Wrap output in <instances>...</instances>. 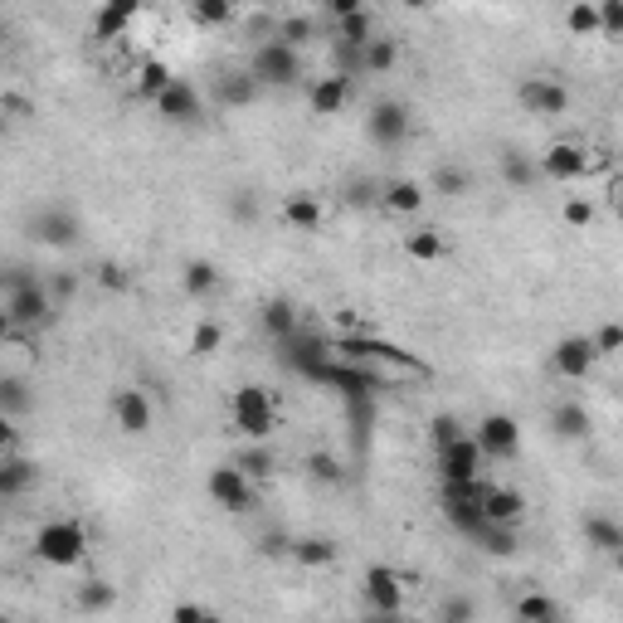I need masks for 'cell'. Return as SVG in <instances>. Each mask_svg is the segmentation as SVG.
Segmentation results:
<instances>
[{
	"label": "cell",
	"mask_w": 623,
	"mask_h": 623,
	"mask_svg": "<svg viewBox=\"0 0 623 623\" xmlns=\"http://www.w3.org/2000/svg\"><path fill=\"white\" fill-rule=\"evenodd\" d=\"M54 297H49V283L44 278H30V273H10L5 278V327L25 331V327H49L54 322Z\"/></svg>",
	"instance_id": "cell-1"
},
{
	"label": "cell",
	"mask_w": 623,
	"mask_h": 623,
	"mask_svg": "<svg viewBox=\"0 0 623 623\" xmlns=\"http://www.w3.org/2000/svg\"><path fill=\"white\" fill-rule=\"evenodd\" d=\"M229 414H234V429L254 443L273 439V429H278V400L263 385H239L229 395Z\"/></svg>",
	"instance_id": "cell-2"
},
{
	"label": "cell",
	"mask_w": 623,
	"mask_h": 623,
	"mask_svg": "<svg viewBox=\"0 0 623 623\" xmlns=\"http://www.w3.org/2000/svg\"><path fill=\"white\" fill-rule=\"evenodd\" d=\"M35 555L54 570H69L88 555V531L78 521H44L35 531Z\"/></svg>",
	"instance_id": "cell-3"
},
{
	"label": "cell",
	"mask_w": 623,
	"mask_h": 623,
	"mask_svg": "<svg viewBox=\"0 0 623 623\" xmlns=\"http://www.w3.org/2000/svg\"><path fill=\"white\" fill-rule=\"evenodd\" d=\"M482 497H487L482 482H443V516H448V526H453L458 536H468V541H477L482 526H487Z\"/></svg>",
	"instance_id": "cell-4"
},
{
	"label": "cell",
	"mask_w": 623,
	"mask_h": 623,
	"mask_svg": "<svg viewBox=\"0 0 623 623\" xmlns=\"http://www.w3.org/2000/svg\"><path fill=\"white\" fill-rule=\"evenodd\" d=\"M249 74H254L258 88H293L302 78V54L283 39H263L249 59Z\"/></svg>",
	"instance_id": "cell-5"
},
{
	"label": "cell",
	"mask_w": 623,
	"mask_h": 623,
	"mask_svg": "<svg viewBox=\"0 0 623 623\" xmlns=\"http://www.w3.org/2000/svg\"><path fill=\"white\" fill-rule=\"evenodd\" d=\"M336 356L341 361H385V366H400V370H409V375H424V366L404 351V346H395V341H380V336H366V331H341L336 341Z\"/></svg>",
	"instance_id": "cell-6"
},
{
	"label": "cell",
	"mask_w": 623,
	"mask_h": 623,
	"mask_svg": "<svg viewBox=\"0 0 623 623\" xmlns=\"http://www.w3.org/2000/svg\"><path fill=\"white\" fill-rule=\"evenodd\" d=\"M205 492L220 502L224 512H254L258 507V492L254 482L239 473L234 463H220V468H210V477H205Z\"/></svg>",
	"instance_id": "cell-7"
},
{
	"label": "cell",
	"mask_w": 623,
	"mask_h": 623,
	"mask_svg": "<svg viewBox=\"0 0 623 623\" xmlns=\"http://www.w3.org/2000/svg\"><path fill=\"white\" fill-rule=\"evenodd\" d=\"M473 439L482 448V458L507 463V458H516V448H521V424H516L512 414H487L473 429Z\"/></svg>",
	"instance_id": "cell-8"
},
{
	"label": "cell",
	"mask_w": 623,
	"mask_h": 623,
	"mask_svg": "<svg viewBox=\"0 0 623 623\" xmlns=\"http://www.w3.org/2000/svg\"><path fill=\"white\" fill-rule=\"evenodd\" d=\"M366 137L380 151L404 147V137H409V108L395 103V98H380V103L370 108V117H366Z\"/></svg>",
	"instance_id": "cell-9"
},
{
	"label": "cell",
	"mask_w": 623,
	"mask_h": 623,
	"mask_svg": "<svg viewBox=\"0 0 623 623\" xmlns=\"http://www.w3.org/2000/svg\"><path fill=\"white\" fill-rule=\"evenodd\" d=\"M516 98H521V108L536 112V117H560V112L570 108V93H565V83L560 78H521V88H516Z\"/></svg>",
	"instance_id": "cell-10"
},
{
	"label": "cell",
	"mask_w": 623,
	"mask_h": 623,
	"mask_svg": "<svg viewBox=\"0 0 623 623\" xmlns=\"http://www.w3.org/2000/svg\"><path fill=\"white\" fill-rule=\"evenodd\" d=\"M439 473H443V482H477V473H482V448H477L473 434H463L458 443L439 448Z\"/></svg>",
	"instance_id": "cell-11"
},
{
	"label": "cell",
	"mask_w": 623,
	"mask_h": 623,
	"mask_svg": "<svg viewBox=\"0 0 623 623\" xmlns=\"http://www.w3.org/2000/svg\"><path fill=\"white\" fill-rule=\"evenodd\" d=\"M594 361H599V351H594L589 336H565L550 351V366H555V375H565V380H585L589 370H594Z\"/></svg>",
	"instance_id": "cell-12"
},
{
	"label": "cell",
	"mask_w": 623,
	"mask_h": 623,
	"mask_svg": "<svg viewBox=\"0 0 623 623\" xmlns=\"http://www.w3.org/2000/svg\"><path fill=\"white\" fill-rule=\"evenodd\" d=\"M366 604L375 614H400L404 609V585L390 565H370L366 570Z\"/></svg>",
	"instance_id": "cell-13"
},
{
	"label": "cell",
	"mask_w": 623,
	"mask_h": 623,
	"mask_svg": "<svg viewBox=\"0 0 623 623\" xmlns=\"http://www.w3.org/2000/svg\"><path fill=\"white\" fill-rule=\"evenodd\" d=\"M151 414H156V409H151V400L142 390H117V395H112V419H117V429L132 434V439H142L151 429Z\"/></svg>",
	"instance_id": "cell-14"
},
{
	"label": "cell",
	"mask_w": 623,
	"mask_h": 623,
	"mask_svg": "<svg viewBox=\"0 0 623 623\" xmlns=\"http://www.w3.org/2000/svg\"><path fill=\"white\" fill-rule=\"evenodd\" d=\"M35 239L39 244H49V249L74 244L78 239V215L74 210H64V205H44V210L35 215Z\"/></svg>",
	"instance_id": "cell-15"
},
{
	"label": "cell",
	"mask_w": 623,
	"mask_h": 623,
	"mask_svg": "<svg viewBox=\"0 0 623 623\" xmlns=\"http://www.w3.org/2000/svg\"><path fill=\"white\" fill-rule=\"evenodd\" d=\"M346 103H351V74L312 78V88H307V108L317 112V117H336Z\"/></svg>",
	"instance_id": "cell-16"
},
{
	"label": "cell",
	"mask_w": 623,
	"mask_h": 623,
	"mask_svg": "<svg viewBox=\"0 0 623 623\" xmlns=\"http://www.w3.org/2000/svg\"><path fill=\"white\" fill-rule=\"evenodd\" d=\"M585 171H589V156L575 142H555L541 156V176H550V181H580Z\"/></svg>",
	"instance_id": "cell-17"
},
{
	"label": "cell",
	"mask_w": 623,
	"mask_h": 623,
	"mask_svg": "<svg viewBox=\"0 0 623 623\" xmlns=\"http://www.w3.org/2000/svg\"><path fill=\"white\" fill-rule=\"evenodd\" d=\"M156 117H166V122H195V117H200V93H195V83L176 78V83L156 98Z\"/></svg>",
	"instance_id": "cell-18"
},
{
	"label": "cell",
	"mask_w": 623,
	"mask_h": 623,
	"mask_svg": "<svg viewBox=\"0 0 623 623\" xmlns=\"http://www.w3.org/2000/svg\"><path fill=\"white\" fill-rule=\"evenodd\" d=\"M258 327H263V336H273V346H283L297 331V307L288 297H268L263 312H258Z\"/></svg>",
	"instance_id": "cell-19"
},
{
	"label": "cell",
	"mask_w": 623,
	"mask_h": 623,
	"mask_svg": "<svg viewBox=\"0 0 623 623\" xmlns=\"http://www.w3.org/2000/svg\"><path fill=\"white\" fill-rule=\"evenodd\" d=\"M39 468L30 458H20V453H10V458H0V497L5 502H15V497H25L30 487H35Z\"/></svg>",
	"instance_id": "cell-20"
},
{
	"label": "cell",
	"mask_w": 623,
	"mask_h": 623,
	"mask_svg": "<svg viewBox=\"0 0 623 623\" xmlns=\"http://www.w3.org/2000/svg\"><path fill=\"white\" fill-rule=\"evenodd\" d=\"M550 434H555V439H565V443L585 439V434H589V409L580 400H560L555 409H550Z\"/></svg>",
	"instance_id": "cell-21"
},
{
	"label": "cell",
	"mask_w": 623,
	"mask_h": 623,
	"mask_svg": "<svg viewBox=\"0 0 623 623\" xmlns=\"http://www.w3.org/2000/svg\"><path fill=\"white\" fill-rule=\"evenodd\" d=\"M482 507H487V521H497V526H516V521L526 516V497H521L516 487H487Z\"/></svg>",
	"instance_id": "cell-22"
},
{
	"label": "cell",
	"mask_w": 623,
	"mask_h": 623,
	"mask_svg": "<svg viewBox=\"0 0 623 623\" xmlns=\"http://www.w3.org/2000/svg\"><path fill=\"white\" fill-rule=\"evenodd\" d=\"M380 205H385V210H395V215H419V210H424V185L395 176V181H385Z\"/></svg>",
	"instance_id": "cell-23"
},
{
	"label": "cell",
	"mask_w": 623,
	"mask_h": 623,
	"mask_svg": "<svg viewBox=\"0 0 623 623\" xmlns=\"http://www.w3.org/2000/svg\"><path fill=\"white\" fill-rule=\"evenodd\" d=\"M283 224H288V229H302V234H312V229L322 224V205H317V195L293 190V195L283 200Z\"/></svg>",
	"instance_id": "cell-24"
},
{
	"label": "cell",
	"mask_w": 623,
	"mask_h": 623,
	"mask_svg": "<svg viewBox=\"0 0 623 623\" xmlns=\"http://www.w3.org/2000/svg\"><path fill=\"white\" fill-rule=\"evenodd\" d=\"M74 609L78 614H108V609H117V585H108V580H83L74 594Z\"/></svg>",
	"instance_id": "cell-25"
},
{
	"label": "cell",
	"mask_w": 623,
	"mask_h": 623,
	"mask_svg": "<svg viewBox=\"0 0 623 623\" xmlns=\"http://www.w3.org/2000/svg\"><path fill=\"white\" fill-rule=\"evenodd\" d=\"M585 546H594L599 555H619L623 550V526L609 516H585Z\"/></svg>",
	"instance_id": "cell-26"
},
{
	"label": "cell",
	"mask_w": 623,
	"mask_h": 623,
	"mask_svg": "<svg viewBox=\"0 0 623 623\" xmlns=\"http://www.w3.org/2000/svg\"><path fill=\"white\" fill-rule=\"evenodd\" d=\"M516 623H560V604L541 589H526L516 599Z\"/></svg>",
	"instance_id": "cell-27"
},
{
	"label": "cell",
	"mask_w": 623,
	"mask_h": 623,
	"mask_svg": "<svg viewBox=\"0 0 623 623\" xmlns=\"http://www.w3.org/2000/svg\"><path fill=\"white\" fill-rule=\"evenodd\" d=\"M181 288L190 297L215 293V288H220V268H215L210 258H190V263H185V273H181Z\"/></svg>",
	"instance_id": "cell-28"
},
{
	"label": "cell",
	"mask_w": 623,
	"mask_h": 623,
	"mask_svg": "<svg viewBox=\"0 0 623 623\" xmlns=\"http://www.w3.org/2000/svg\"><path fill=\"white\" fill-rule=\"evenodd\" d=\"M132 15H137L132 0H122V5H103V10L93 15V35L98 39H122V30L132 25Z\"/></svg>",
	"instance_id": "cell-29"
},
{
	"label": "cell",
	"mask_w": 623,
	"mask_h": 623,
	"mask_svg": "<svg viewBox=\"0 0 623 623\" xmlns=\"http://www.w3.org/2000/svg\"><path fill=\"white\" fill-rule=\"evenodd\" d=\"M234 468L249 477V482H258V477H273V468H278V453H273L268 443H254V448L234 453Z\"/></svg>",
	"instance_id": "cell-30"
},
{
	"label": "cell",
	"mask_w": 623,
	"mask_h": 623,
	"mask_svg": "<svg viewBox=\"0 0 623 623\" xmlns=\"http://www.w3.org/2000/svg\"><path fill=\"white\" fill-rule=\"evenodd\" d=\"M497 166H502V181L516 185V190H526V185L541 176V161H531L526 151H502V161H497Z\"/></svg>",
	"instance_id": "cell-31"
},
{
	"label": "cell",
	"mask_w": 623,
	"mask_h": 623,
	"mask_svg": "<svg viewBox=\"0 0 623 623\" xmlns=\"http://www.w3.org/2000/svg\"><path fill=\"white\" fill-rule=\"evenodd\" d=\"M293 560H297V565H307V570L331 565V560H336V541H327V536H297V541H293Z\"/></svg>",
	"instance_id": "cell-32"
},
{
	"label": "cell",
	"mask_w": 623,
	"mask_h": 623,
	"mask_svg": "<svg viewBox=\"0 0 623 623\" xmlns=\"http://www.w3.org/2000/svg\"><path fill=\"white\" fill-rule=\"evenodd\" d=\"M254 98H258L254 74H224L220 78V103L224 108H249Z\"/></svg>",
	"instance_id": "cell-33"
},
{
	"label": "cell",
	"mask_w": 623,
	"mask_h": 623,
	"mask_svg": "<svg viewBox=\"0 0 623 623\" xmlns=\"http://www.w3.org/2000/svg\"><path fill=\"white\" fill-rule=\"evenodd\" d=\"M468 190H473V171H463V166H453V161H443L439 171H434V195L458 200V195H468Z\"/></svg>",
	"instance_id": "cell-34"
},
{
	"label": "cell",
	"mask_w": 623,
	"mask_h": 623,
	"mask_svg": "<svg viewBox=\"0 0 623 623\" xmlns=\"http://www.w3.org/2000/svg\"><path fill=\"white\" fill-rule=\"evenodd\" d=\"M473 546L487 550V555H516V546H521V541H516V526H497V521H487V526H482V536H477Z\"/></svg>",
	"instance_id": "cell-35"
},
{
	"label": "cell",
	"mask_w": 623,
	"mask_h": 623,
	"mask_svg": "<svg viewBox=\"0 0 623 623\" xmlns=\"http://www.w3.org/2000/svg\"><path fill=\"white\" fill-rule=\"evenodd\" d=\"M404 254L419 258V263H434V258H443V234L439 229H414V234H404Z\"/></svg>",
	"instance_id": "cell-36"
},
{
	"label": "cell",
	"mask_w": 623,
	"mask_h": 623,
	"mask_svg": "<svg viewBox=\"0 0 623 623\" xmlns=\"http://www.w3.org/2000/svg\"><path fill=\"white\" fill-rule=\"evenodd\" d=\"M395 64H400V44H395V39H380V35L370 39L366 64H361V69H366V74H390Z\"/></svg>",
	"instance_id": "cell-37"
},
{
	"label": "cell",
	"mask_w": 623,
	"mask_h": 623,
	"mask_svg": "<svg viewBox=\"0 0 623 623\" xmlns=\"http://www.w3.org/2000/svg\"><path fill=\"white\" fill-rule=\"evenodd\" d=\"M336 39H341V44L366 49L370 39H375V20H370V10H356L351 20H336Z\"/></svg>",
	"instance_id": "cell-38"
},
{
	"label": "cell",
	"mask_w": 623,
	"mask_h": 623,
	"mask_svg": "<svg viewBox=\"0 0 623 623\" xmlns=\"http://www.w3.org/2000/svg\"><path fill=\"white\" fill-rule=\"evenodd\" d=\"M171 83H176V78H171V69H166L161 59H147V64H142V74H137V93L156 103V98H161Z\"/></svg>",
	"instance_id": "cell-39"
},
{
	"label": "cell",
	"mask_w": 623,
	"mask_h": 623,
	"mask_svg": "<svg viewBox=\"0 0 623 623\" xmlns=\"http://www.w3.org/2000/svg\"><path fill=\"white\" fill-rule=\"evenodd\" d=\"M25 409H30L25 380H20V375H5V380H0V414H5V419H20Z\"/></svg>",
	"instance_id": "cell-40"
},
{
	"label": "cell",
	"mask_w": 623,
	"mask_h": 623,
	"mask_svg": "<svg viewBox=\"0 0 623 623\" xmlns=\"http://www.w3.org/2000/svg\"><path fill=\"white\" fill-rule=\"evenodd\" d=\"M190 20L205 25V30H215V25H234V5H229V0H195V5H190Z\"/></svg>",
	"instance_id": "cell-41"
},
{
	"label": "cell",
	"mask_w": 623,
	"mask_h": 623,
	"mask_svg": "<svg viewBox=\"0 0 623 623\" xmlns=\"http://www.w3.org/2000/svg\"><path fill=\"white\" fill-rule=\"evenodd\" d=\"M439 623H477V599L473 594H448L439 604Z\"/></svg>",
	"instance_id": "cell-42"
},
{
	"label": "cell",
	"mask_w": 623,
	"mask_h": 623,
	"mask_svg": "<svg viewBox=\"0 0 623 623\" xmlns=\"http://www.w3.org/2000/svg\"><path fill=\"white\" fill-rule=\"evenodd\" d=\"M317 35V25H312V15H288L278 30H273V39H283V44H293V49H302L307 39Z\"/></svg>",
	"instance_id": "cell-43"
},
{
	"label": "cell",
	"mask_w": 623,
	"mask_h": 623,
	"mask_svg": "<svg viewBox=\"0 0 623 623\" xmlns=\"http://www.w3.org/2000/svg\"><path fill=\"white\" fill-rule=\"evenodd\" d=\"M565 25H570V35H599V5H589V0L570 5V10H565Z\"/></svg>",
	"instance_id": "cell-44"
},
{
	"label": "cell",
	"mask_w": 623,
	"mask_h": 623,
	"mask_svg": "<svg viewBox=\"0 0 623 623\" xmlns=\"http://www.w3.org/2000/svg\"><path fill=\"white\" fill-rule=\"evenodd\" d=\"M220 341H224L220 322H200L195 336H190V351H195V356H215V351H220Z\"/></svg>",
	"instance_id": "cell-45"
},
{
	"label": "cell",
	"mask_w": 623,
	"mask_h": 623,
	"mask_svg": "<svg viewBox=\"0 0 623 623\" xmlns=\"http://www.w3.org/2000/svg\"><path fill=\"white\" fill-rule=\"evenodd\" d=\"M599 35L623 39V0H599Z\"/></svg>",
	"instance_id": "cell-46"
},
{
	"label": "cell",
	"mask_w": 623,
	"mask_h": 623,
	"mask_svg": "<svg viewBox=\"0 0 623 623\" xmlns=\"http://www.w3.org/2000/svg\"><path fill=\"white\" fill-rule=\"evenodd\" d=\"M463 434H468V429H463L453 414H439V419L429 424V439H434V448H448V443H458Z\"/></svg>",
	"instance_id": "cell-47"
},
{
	"label": "cell",
	"mask_w": 623,
	"mask_h": 623,
	"mask_svg": "<svg viewBox=\"0 0 623 623\" xmlns=\"http://www.w3.org/2000/svg\"><path fill=\"white\" fill-rule=\"evenodd\" d=\"M589 341H594V351H599V356H619V351H623V327H619V322H604V327L594 331Z\"/></svg>",
	"instance_id": "cell-48"
},
{
	"label": "cell",
	"mask_w": 623,
	"mask_h": 623,
	"mask_svg": "<svg viewBox=\"0 0 623 623\" xmlns=\"http://www.w3.org/2000/svg\"><path fill=\"white\" fill-rule=\"evenodd\" d=\"M380 195H385V181H366L361 176V181L346 185V205H375Z\"/></svg>",
	"instance_id": "cell-49"
},
{
	"label": "cell",
	"mask_w": 623,
	"mask_h": 623,
	"mask_svg": "<svg viewBox=\"0 0 623 623\" xmlns=\"http://www.w3.org/2000/svg\"><path fill=\"white\" fill-rule=\"evenodd\" d=\"M307 473L322 477V482H341V463L331 453H307Z\"/></svg>",
	"instance_id": "cell-50"
},
{
	"label": "cell",
	"mask_w": 623,
	"mask_h": 623,
	"mask_svg": "<svg viewBox=\"0 0 623 623\" xmlns=\"http://www.w3.org/2000/svg\"><path fill=\"white\" fill-rule=\"evenodd\" d=\"M560 215H565V224H570V229H589V220H594V205L575 195V200H565V210H560Z\"/></svg>",
	"instance_id": "cell-51"
},
{
	"label": "cell",
	"mask_w": 623,
	"mask_h": 623,
	"mask_svg": "<svg viewBox=\"0 0 623 623\" xmlns=\"http://www.w3.org/2000/svg\"><path fill=\"white\" fill-rule=\"evenodd\" d=\"M44 283H49V297H54V302H69V297H74V288H78V278H74V273H69V268H59V273H49Z\"/></svg>",
	"instance_id": "cell-52"
},
{
	"label": "cell",
	"mask_w": 623,
	"mask_h": 623,
	"mask_svg": "<svg viewBox=\"0 0 623 623\" xmlns=\"http://www.w3.org/2000/svg\"><path fill=\"white\" fill-rule=\"evenodd\" d=\"M98 283H103L108 293H122V288L132 283V278H127V268H117V263H103V268H98Z\"/></svg>",
	"instance_id": "cell-53"
},
{
	"label": "cell",
	"mask_w": 623,
	"mask_h": 623,
	"mask_svg": "<svg viewBox=\"0 0 623 623\" xmlns=\"http://www.w3.org/2000/svg\"><path fill=\"white\" fill-rule=\"evenodd\" d=\"M263 555H293V536H283V531H268L263 541H258Z\"/></svg>",
	"instance_id": "cell-54"
},
{
	"label": "cell",
	"mask_w": 623,
	"mask_h": 623,
	"mask_svg": "<svg viewBox=\"0 0 623 623\" xmlns=\"http://www.w3.org/2000/svg\"><path fill=\"white\" fill-rule=\"evenodd\" d=\"M205 614H210L205 604H176V609H171V623H205Z\"/></svg>",
	"instance_id": "cell-55"
},
{
	"label": "cell",
	"mask_w": 623,
	"mask_h": 623,
	"mask_svg": "<svg viewBox=\"0 0 623 623\" xmlns=\"http://www.w3.org/2000/svg\"><path fill=\"white\" fill-rule=\"evenodd\" d=\"M609 205H614V215H619V224H623V181L609 190Z\"/></svg>",
	"instance_id": "cell-56"
},
{
	"label": "cell",
	"mask_w": 623,
	"mask_h": 623,
	"mask_svg": "<svg viewBox=\"0 0 623 623\" xmlns=\"http://www.w3.org/2000/svg\"><path fill=\"white\" fill-rule=\"evenodd\" d=\"M370 623H414V619H404V614H375Z\"/></svg>",
	"instance_id": "cell-57"
},
{
	"label": "cell",
	"mask_w": 623,
	"mask_h": 623,
	"mask_svg": "<svg viewBox=\"0 0 623 623\" xmlns=\"http://www.w3.org/2000/svg\"><path fill=\"white\" fill-rule=\"evenodd\" d=\"M609 560H614V565H619V570H623V550H619V555H609Z\"/></svg>",
	"instance_id": "cell-58"
},
{
	"label": "cell",
	"mask_w": 623,
	"mask_h": 623,
	"mask_svg": "<svg viewBox=\"0 0 623 623\" xmlns=\"http://www.w3.org/2000/svg\"><path fill=\"white\" fill-rule=\"evenodd\" d=\"M205 623H224V619H220V614H205Z\"/></svg>",
	"instance_id": "cell-59"
},
{
	"label": "cell",
	"mask_w": 623,
	"mask_h": 623,
	"mask_svg": "<svg viewBox=\"0 0 623 623\" xmlns=\"http://www.w3.org/2000/svg\"><path fill=\"white\" fill-rule=\"evenodd\" d=\"M5 623H15V619H5Z\"/></svg>",
	"instance_id": "cell-60"
}]
</instances>
